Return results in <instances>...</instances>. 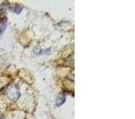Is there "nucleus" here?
<instances>
[{"mask_svg": "<svg viewBox=\"0 0 135 119\" xmlns=\"http://www.w3.org/2000/svg\"><path fill=\"white\" fill-rule=\"evenodd\" d=\"M6 95H7V97L11 100L16 101L20 98V91H19V90L16 86H12V87H10L8 89L7 91H6Z\"/></svg>", "mask_w": 135, "mask_h": 119, "instance_id": "obj_1", "label": "nucleus"}, {"mask_svg": "<svg viewBox=\"0 0 135 119\" xmlns=\"http://www.w3.org/2000/svg\"><path fill=\"white\" fill-rule=\"evenodd\" d=\"M65 102V97L63 95H60L56 99V106H61L63 103Z\"/></svg>", "mask_w": 135, "mask_h": 119, "instance_id": "obj_2", "label": "nucleus"}, {"mask_svg": "<svg viewBox=\"0 0 135 119\" xmlns=\"http://www.w3.org/2000/svg\"><path fill=\"white\" fill-rule=\"evenodd\" d=\"M6 18L5 17L4 20L0 21V34L3 33L6 29Z\"/></svg>", "mask_w": 135, "mask_h": 119, "instance_id": "obj_3", "label": "nucleus"}, {"mask_svg": "<svg viewBox=\"0 0 135 119\" xmlns=\"http://www.w3.org/2000/svg\"><path fill=\"white\" fill-rule=\"evenodd\" d=\"M22 9H23V7H22L21 6H18V5H15L14 7H11V10H12L13 12L16 13V14H20Z\"/></svg>", "mask_w": 135, "mask_h": 119, "instance_id": "obj_4", "label": "nucleus"}]
</instances>
